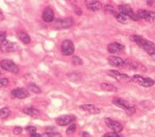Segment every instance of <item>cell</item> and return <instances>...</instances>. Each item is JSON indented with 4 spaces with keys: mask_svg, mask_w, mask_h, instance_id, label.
<instances>
[{
    "mask_svg": "<svg viewBox=\"0 0 155 137\" xmlns=\"http://www.w3.org/2000/svg\"><path fill=\"white\" fill-rule=\"evenodd\" d=\"M82 137H91V136H90V135H89L87 132H83V133H82Z\"/></svg>",
    "mask_w": 155,
    "mask_h": 137,
    "instance_id": "obj_38",
    "label": "cell"
},
{
    "mask_svg": "<svg viewBox=\"0 0 155 137\" xmlns=\"http://www.w3.org/2000/svg\"><path fill=\"white\" fill-rule=\"evenodd\" d=\"M107 62L113 67H118V68H123L125 66L124 60L119 56H110L107 57Z\"/></svg>",
    "mask_w": 155,
    "mask_h": 137,
    "instance_id": "obj_13",
    "label": "cell"
},
{
    "mask_svg": "<svg viewBox=\"0 0 155 137\" xmlns=\"http://www.w3.org/2000/svg\"><path fill=\"white\" fill-rule=\"evenodd\" d=\"M107 73H108V75H110V76L114 77L117 81L124 82H129L132 81V78L129 75L123 74V73H120V72H119L117 70L111 69V70H108Z\"/></svg>",
    "mask_w": 155,
    "mask_h": 137,
    "instance_id": "obj_7",
    "label": "cell"
},
{
    "mask_svg": "<svg viewBox=\"0 0 155 137\" xmlns=\"http://www.w3.org/2000/svg\"><path fill=\"white\" fill-rule=\"evenodd\" d=\"M130 40L132 42L138 44L140 48H142L146 52H147L149 56L155 60V44L153 42L139 35L131 36Z\"/></svg>",
    "mask_w": 155,
    "mask_h": 137,
    "instance_id": "obj_1",
    "label": "cell"
},
{
    "mask_svg": "<svg viewBox=\"0 0 155 137\" xmlns=\"http://www.w3.org/2000/svg\"><path fill=\"white\" fill-rule=\"evenodd\" d=\"M125 65H127V66H128L129 68H131L132 69H140V67H143L142 65H140L139 62H135V61H131V60H125L124 61Z\"/></svg>",
    "mask_w": 155,
    "mask_h": 137,
    "instance_id": "obj_21",
    "label": "cell"
},
{
    "mask_svg": "<svg viewBox=\"0 0 155 137\" xmlns=\"http://www.w3.org/2000/svg\"><path fill=\"white\" fill-rule=\"evenodd\" d=\"M12 95L15 98H18V99H25L30 95V94L28 92V90H26L25 89L18 88V89H13L12 91Z\"/></svg>",
    "mask_w": 155,
    "mask_h": 137,
    "instance_id": "obj_14",
    "label": "cell"
},
{
    "mask_svg": "<svg viewBox=\"0 0 155 137\" xmlns=\"http://www.w3.org/2000/svg\"><path fill=\"white\" fill-rule=\"evenodd\" d=\"M10 109L8 108H3L0 109V118L6 119L10 115Z\"/></svg>",
    "mask_w": 155,
    "mask_h": 137,
    "instance_id": "obj_24",
    "label": "cell"
},
{
    "mask_svg": "<svg viewBox=\"0 0 155 137\" xmlns=\"http://www.w3.org/2000/svg\"><path fill=\"white\" fill-rule=\"evenodd\" d=\"M0 66L4 68L5 70L12 72L13 74H18L19 71L18 67L17 66L16 63H14L11 60H3L0 62Z\"/></svg>",
    "mask_w": 155,
    "mask_h": 137,
    "instance_id": "obj_5",
    "label": "cell"
},
{
    "mask_svg": "<svg viewBox=\"0 0 155 137\" xmlns=\"http://www.w3.org/2000/svg\"><path fill=\"white\" fill-rule=\"evenodd\" d=\"M80 109H82L83 111H87V112L90 113V114H93V115H96V114H99L101 112V109L93 105V104H83L80 106Z\"/></svg>",
    "mask_w": 155,
    "mask_h": 137,
    "instance_id": "obj_16",
    "label": "cell"
},
{
    "mask_svg": "<svg viewBox=\"0 0 155 137\" xmlns=\"http://www.w3.org/2000/svg\"><path fill=\"white\" fill-rule=\"evenodd\" d=\"M101 88L103 89V90H107V91H111V92H116L118 90V89L109 83H106V82H102L101 83Z\"/></svg>",
    "mask_w": 155,
    "mask_h": 137,
    "instance_id": "obj_23",
    "label": "cell"
},
{
    "mask_svg": "<svg viewBox=\"0 0 155 137\" xmlns=\"http://www.w3.org/2000/svg\"><path fill=\"white\" fill-rule=\"evenodd\" d=\"M118 8L120 12L123 13L127 18H130L132 20L138 21L139 18H140L137 12H134V11L133 10V8L130 5H120Z\"/></svg>",
    "mask_w": 155,
    "mask_h": 137,
    "instance_id": "obj_2",
    "label": "cell"
},
{
    "mask_svg": "<svg viewBox=\"0 0 155 137\" xmlns=\"http://www.w3.org/2000/svg\"><path fill=\"white\" fill-rule=\"evenodd\" d=\"M9 84V80L7 78H2L0 79V89H4L8 86Z\"/></svg>",
    "mask_w": 155,
    "mask_h": 137,
    "instance_id": "obj_30",
    "label": "cell"
},
{
    "mask_svg": "<svg viewBox=\"0 0 155 137\" xmlns=\"http://www.w3.org/2000/svg\"><path fill=\"white\" fill-rule=\"evenodd\" d=\"M112 102L115 106L119 107V108H120V109H122L124 110H127V109H129L134 107V105L132 103H130L129 102H127V101H126L124 99H121V98H118V97L114 98Z\"/></svg>",
    "mask_w": 155,
    "mask_h": 137,
    "instance_id": "obj_11",
    "label": "cell"
},
{
    "mask_svg": "<svg viewBox=\"0 0 155 137\" xmlns=\"http://www.w3.org/2000/svg\"><path fill=\"white\" fill-rule=\"evenodd\" d=\"M133 79L138 84L145 88L152 87L154 84V81L153 79L148 78V77H144L140 75H134Z\"/></svg>",
    "mask_w": 155,
    "mask_h": 137,
    "instance_id": "obj_3",
    "label": "cell"
},
{
    "mask_svg": "<svg viewBox=\"0 0 155 137\" xmlns=\"http://www.w3.org/2000/svg\"><path fill=\"white\" fill-rule=\"evenodd\" d=\"M41 137H51V133H45L44 135H41Z\"/></svg>",
    "mask_w": 155,
    "mask_h": 137,
    "instance_id": "obj_36",
    "label": "cell"
},
{
    "mask_svg": "<svg viewBox=\"0 0 155 137\" xmlns=\"http://www.w3.org/2000/svg\"><path fill=\"white\" fill-rule=\"evenodd\" d=\"M6 40V32L0 31V42H3Z\"/></svg>",
    "mask_w": 155,
    "mask_h": 137,
    "instance_id": "obj_33",
    "label": "cell"
},
{
    "mask_svg": "<svg viewBox=\"0 0 155 137\" xmlns=\"http://www.w3.org/2000/svg\"><path fill=\"white\" fill-rule=\"evenodd\" d=\"M18 38H19V40H21V42H23L25 44H29L31 43V38L30 36L23 31H19L18 33Z\"/></svg>",
    "mask_w": 155,
    "mask_h": 137,
    "instance_id": "obj_20",
    "label": "cell"
},
{
    "mask_svg": "<svg viewBox=\"0 0 155 137\" xmlns=\"http://www.w3.org/2000/svg\"><path fill=\"white\" fill-rule=\"evenodd\" d=\"M75 130H76V125L74 124V123H72V124L69 125V127L67 129L66 134H67L68 135H72L74 132H75Z\"/></svg>",
    "mask_w": 155,
    "mask_h": 137,
    "instance_id": "obj_25",
    "label": "cell"
},
{
    "mask_svg": "<svg viewBox=\"0 0 155 137\" xmlns=\"http://www.w3.org/2000/svg\"><path fill=\"white\" fill-rule=\"evenodd\" d=\"M114 17L117 19L118 22L121 23V24H127V20H128L127 19L128 18L121 12H115L114 14Z\"/></svg>",
    "mask_w": 155,
    "mask_h": 137,
    "instance_id": "obj_22",
    "label": "cell"
},
{
    "mask_svg": "<svg viewBox=\"0 0 155 137\" xmlns=\"http://www.w3.org/2000/svg\"><path fill=\"white\" fill-rule=\"evenodd\" d=\"M104 12L106 13H109V14H112L113 16H114V14L116 12L115 11H114V7L110 5H107L104 7Z\"/></svg>",
    "mask_w": 155,
    "mask_h": 137,
    "instance_id": "obj_27",
    "label": "cell"
},
{
    "mask_svg": "<svg viewBox=\"0 0 155 137\" xmlns=\"http://www.w3.org/2000/svg\"><path fill=\"white\" fill-rule=\"evenodd\" d=\"M137 14L140 18H142L147 22H154L155 21V12L147 11V10H139Z\"/></svg>",
    "mask_w": 155,
    "mask_h": 137,
    "instance_id": "obj_9",
    "label": "cell"
},
{
    "mask_svg": "<svg viewBox=\"0 0 155 137\" xmlns=\"http://www.w3.org/2000/svg\"><path fill=\"white\" fill-rule=\"evenodd\" d=\"M103 137H120L118 135V133H115V132H108L105 134Z\"/></svg>",
    "mask_w": 155,
    "mask_h": 137,
    "instance_id": "obj_32",
    "label": "cell"
},
{
    "mask_svg": "<svg viewBox=\"0 0 155 137\" xmlns=\"http://www.w3.org/2000/svg\"><path fill=\"white\" fill-rule=\"evenodd\" d=\"M54 18H55V15H54L53 11L50 8H46L44 11V13H43L44 21L47 22V23H50L54 20Z\"/></svg>",
    "mask_w": 155,
    "mask_h": 137,
    "instance_id": "obj_18",
    "label": "cell"
},
{
    "mask_svg": "<svg viewBox=\"0 0 155 137\" xmlns=\"http://www.w3.org/2000/svg\"><path fill=\"white\" fill-rule=\"evenodd\" d=\"M18 49V44L11 42L9 40H5L1 42L0 44V50L4 53H10V52H14Z\"/></svg>",
    "mask_w": 155,
    "mask_h": 137,
    "instance_id": "obj_6",
    "label": "cell"
},
{
    "mask_svg": "<svg viewBox=\"0 0 155 137\" xmlns=\"http://www.w3.org/2000/svg\"><path fill=\"white\" fill-rule=\"evenodd\" d=\"M135 108L134 107H133V108H131V109H127V110H126V112H127V114L128 115H134V113H135Z\"/></svg>",
    "mask_w": 155,
    "mask_h": 137,
    "instance_id": "obj_34",
    "label": "cell"
},
{
    "mask_svg": "<svg viewBox=\"0 0 155 137\" xmlns=\"http://www.w3.org/2000/svg\"><path fill=\"white\" fill-rule=\"evenodd\" d=\"M30 137H41V135H39V134L36 133V134L31 135V136H30Z\"/></svg>",
    "mask_w": 155,
    "mask_h": 137,
    "instance_id": "obj_39",
    "label": "cell"
},
{
    "mask_svg": "<svg viewBox=\"0 0 155 137\" xmlns=\"http://www.w3.org/2000/svg\"><path fill=\"white\" fill-rule=\"evenodd\" d=\"M74 12L76 15H81V13H82V11H81V9H78V8H76L75 10H74Z\"/></svg>",
    "mask_w": 155,
    "mask_h": 137,
    "instance_id": "obj_35",
    "label": "cell"
},
{
    "mask_svg": "<svg viewBox=\"0 0 155 137\" xmlns=\"http://www.w3.org/2000/svg\"><path fill=\"white\" fill-rule=\"evenodd\" d=\"M107 50L112 54L122 52L124 50V46L119 43H112L107 46Z\"/></svg>",
    "mask_w": 155,
    "mask_h": 137,
    "instance_id": "obj_17",
    "label": "cell"
},
{
    "mask_svg": "<svg viewBox=\"0 0 155 137\" xmlns=\"http://www.w3.org/2000/svg\"><path fill=\"white\" fill-rule=\"evenodd\" d=\"M105 123L106 125L113 130V132L115 133H120L123 130V126L121 125V123H120L117 121H114L113 119L110 118H106L105 119Z\"/></svg>",
    "mask_w": 155,
    "mask_h": 137,
    "instance_id": "obj_8",
    "label": "cell"
},
{
    "mask_svg": "<svg viewBox=\"0 0 155 137\" xmlns=\"http://www.w3.org/2000/svg\"><path fill=\"white\" fill-rule=\"evenodd\" d=\"M75 120H76V117L74 115H62L56 118V122L58 126L63 127L66 125L72 124Z\"/></svg>",
    "mask_w": 155,
    "mask_h": 137,
    "instance_id": "obj_10",
    "label": "cell"
},
{
    "mask_svg": "<svg viewBox=\"0 0 155 137\" xmlns=\"http://www.w3.org/2000/svg\"><path fill=\"white\" fill-rule=\"evenodd\" d=\"M72 63L74 65H81L82 64V60L79 56H74L72 57Z\"/></svg>",
    "mask_w": 155,
    "mask_h": 137,
    "instance_id": "obj_28",
    "label": "cell"
},
{
    "mask_svg": "<svg viewBox=\"0 0 155 137\" xmlns=\"http://www.w3.org/2000/svg\"><path fill=\"white\" fill-rule=\"evenodd\" d=\"M73 25V20L70 18L65 19H58L56 21V29H68Z\"/></svg>",
    "mask_w": 155,
    "mask_h": 137,
    "instance_id": "obj_12",
    "label": "cell"
},
{
    "mask_svg": "<svg viewBox=\"0 0 155 137\" xmlns=\"http://www.w3.org/2000/svg\"><path fill=\"white\" fill-rule=\"evenodd\" d=\"M0 129H1V128H0Z\"/></svg>",
    "mask_w": 155,
    "mask_h": 137,
    "instance_id": "obj_41",
    "label": "cell"
},
{
    "mask_svg": "<svg viewBox=\"0 0 155 137\" xmlns=\"http://www.w3.org/2000/svg\"><path fill=\"white\" fill-rule=\"evenodd\" d=\"M23 112L31 116V117H37L39 115V114H40L39 110L35 109V108H26L23 110Z\"/></svg>",
    "mask_w": 155,
    "mask_h": 137,
    "instance_id": "obj_19",
    "label": "cell"
},
{
    "mask_svg": "<svg viewBox=\"0 0 155 137\" xmlns=\"http://www.w3.org/2000/svg\"><path fill=\"white\" fill-rule=\"evenodd\" d=\"M3 19H4V14H3L2 10L0 9V20H3Z\"/></svg>",
    "mask_w": 155,
    "mask_h": 137,
    "instance_id": "obj_40",
    "label": "cell"
},
{
    "mask_svg": "<svg viewBox=\"0 0 155 137\" xmlns=\"http://www.w3.org/2000/svg\"><path fill=\"white\" fill-rule=\"evenodd\" d=\"M62 55L64 56H71L74 51V45L71 40H65L63 41L61 46Z\"/></svg>",
    "mask_w": 155,
    "mask_h": 137,
    "instance_id": "obj_4",
    "label": "cell"
},
{
    "mask_svg": "<svg viewBox=\"0 0 155 137\" xmlns=\"http://www.w3.org/2000/svg\"><path fill=\"white\" fill-rule=\"evenodd\" d=\"M29 89L32 91V92H34V93L36 94H40L41 93V89H40V88L37 86V85H35V84H30L29 86Z\"/></svg>",
    "mask_w": 155,
    "mask_h": 137,
    "instance_id": "obj_26",
    "label": "cell"
},
{
    "mask_svg": "<svg viewBox=\"0 0 155 137\" xmlns=\"http://www.w3.org/2000/svg\"><path fill=\"white\" fill-rule=\"evenodd\" d=\"M23 130H24V129H23L21 127H16V128H14V129H13V134L16 135H21V134H22Z\"/></svg>",
    "mask_w": 155,
    "mask_h": 137,
    "instance_id": "obj_31",
    "label": "cell"
},
{
    "mask_svg": "<svg viewBox=\"0 0 155 137\" xmlns=\"http://www.w3.org/2000/svg\"><path fill=\"white\" fill-rule=\"evenodd\" d=\"M25 130L27 131L30 135H33V134L37 133V128L33 127V126H28V127L25 128Z\"/></svg>",
    "mask_w": 155,
    "mask_h": 137,
    "instance_id": "obj_29",
    "label": "cell"
},
{
    "mask_svg": "<svg viewBox=\"0 0 155 137\" xmlns=\"http://www.w3.org/2000/svg\"><path fill=\"white\" fill-rule=\"evenodd\" d=\"M85 5L87 9L91 12H98L102 8L101 3L96 0H87L85 1Z\"/></svg>",
    "mask_w": 155,
    "mask_h": 137,
    "instance_id": "obj_15",
    "label": "cell"
},
{
    "mask_svg": "<svg viewBox=\"0 0 155 137\" xmlns=\"http://www.w3.org/2000/svg\"><path fill=\"white\" fill-rule=\"evenodd\" d=\"M147 4L149 6H153L155 4V2L154 1H147Z\"/></svg>",
    "mask_w": 155,
    "mask_h": 137,
    "instance_id": "obj_37",
    "label": "cell"
}]
</instances>
